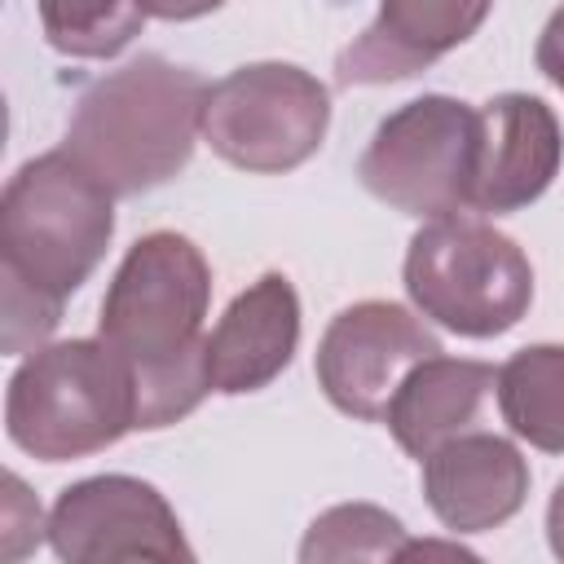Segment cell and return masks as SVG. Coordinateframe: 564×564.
Returning <instances> with one entry per match:
<instances>
[{
    "instance_id": "obj_1",
    "label": "cell",
    "mask_w": 564,
    "mask_h": 564,
    "mask_svg": "<svg viewBox=\"0 0 564 564\" xmlns=\"http://www.w3.org/2000/svg\"><path fill=\"white\" fill-rule=\"evenodd\" d=\"M115 238V194L62 145L26 159L0 198V348L48 344L66 300L93 278Z\"/></svg>"
},
{
    "instance_id": "obj_2",
    "label": "cell",
    "mask_w": 564,
    "mask_h": 564,
    "mask_svg": "<svg viewBox=\"0 0 564 564\" xmlns=\"http://www.w3.org/2000/svg\"><path fill=\"white\" fill-rule=\"evenodd\" d=\"M207 308L212 264L194 247V238L176 229H154L123 251L101 295L97 335L128 361L137 379V432L181 423L212 392L203 335Z\"/></svg>"
},
{
    "instance_id": "obj_3",
    "label": "cell",
    "mask_w": 564,
    "mask_h": 564,
    "mask_svg": "<svg viewBox=\"0 0 564 564\" xmlns=\"http://www.w3.org/2000/svg\"><path fill=\"white\" fill-rule=\"evenodd\" d=\"M212 84L163 53L97 75L70 106L66 150L115 194L137 198L185 172Z\"/></svg>"
},
{
    "instance_id": "obj_4",
    "label": "cell",
    "mask_w": 564,
    "mask_h": 564,
    "mask_svg": "<svg viewBox=\"0 0 564 564\" xmlns=\"http://www.w3.org/2000/svg\"><path fill=\"white\" fill-rule=\"evenodd\" d=\"M137 379L101 335L44 344L9 375L4 432L40 463L101 454L137 432Z\"/></svg>"
},
{
    "instance_id": "obj_5",
    "label": "cell",
    "mask_w": 564,
    "mask_h": 564,
    "mask_svg": "<svg viewBox=\"0 0 564 564\" xmlns=\"http://www.w3.org/2000/svg\"><path fill=\"white\" fill-rule=\"evenodd\" d=\"M401 282L427 322L463 339L507 335L533 304L524 247L476 212L423 220L405 247Z\"/></svg>"
},
{
    "instance_id": "obj_6",
    "label": "cell",
    "mask_w": 564,
    "mask_h": 564,
    "mask_svg": "<svg viewBox=\"0 0 564 564\" xmlns=\"http://www.w3.org/2000/svg\"><path fill=\"white\" fill-rule=\"evenodd\" d=\"M476 154L480 110L445 93H423L379 119L357 159V181L392 212L436 220L471 212Z\"/></svg>"
},
{
    "instance_id": "obj_7",
    "label": "cell",
    "mask_w": 564,
    "mask_h": 564,
    "mask_svg": "<svg viewBox=\"0 0 564 564\" xmlns=\"http://www.w3.org/2000/svg\"><path fill=\"white\" fill-rule=\"evenodd\" d=\"M330 128L326 84L295 62H247L212 84L203 141L251 176H282L308 163Z\"/></svg>"
},
{
    "instance_id": "obj_8",
    "label": "cell",
    "mask_w": 564,
    "mask_h": 564,
    "mask_svg": "<svg viewBox=\"0 0 564 564\" xmlns=\"http://www.w3.org/2000/svg\"><path fill=\"white\" fill-rule=\"evenodd\" d=\"M432 352H445L441 339L427 330V317L392 300H357L330 317L317 339V388L322 397L357 419L383 423L392 392L401 379Z\"/></svg>"
},
{
    "instance_id": "obj_9",
    "label": "cell",
    "mask_w": 564,
    "mask_h": 564,
    "mask_svg": "<svg viewBox=\"0 0 564 564\" xmlns=\"http://www.w3.org/2000/svg\"><path fill=\"white\" fill-rule=\"evenodd\" d=\"M48 546L66 564L194 560L172 502L141 476L106 471L66 485L48 511Z\"/></svg>"
},
{
    "instance_id": "obj_10",
    "label": "cell",
    "mask_w": 564,
    "mask_h": 564,
    "mask_svg": "<svg viewBox=\"0 0 564 564\" xmlns=\"http://www.w3.org/2000/svg\"><path fill=\"white\" fill-rule=\"evenodd\" d=\"M480 110V154L471 212L511 216L538 203L564 163V132L555 110L533 93H498Z\"/></svg>"
},
{
    "instance_id": "obj_11",
    "label": "cell",
    "mask_w": 564,
    "mask_h": 564,
    "mask_svg": "<svg viewBox=\"0 0 564 564\" xmlns=\"http://www.w3.org/2000/svg\"><path fill=\"white\" fill-rule=\"evenodd\" d=\"M419 480L432 516L441 529L458 533H489L507 524L529 498V463L516 441L471 427L436 445L419 458Z\"/></svg>"
},
{
    "instance_id": "obj_12",
    "label": "cell",
    "mask_w": 564,
    "mask_h": 564,
    "mask_svg": "<svg viewBox=\"0 0 564 564\" xmlns=\"http://www.w3.org/2000/svg\"><path fill=\"white\" fill-rule=\"evenodd\" d=\"M494 0H379V13L370 26L339 48L335 57V79L344 88H379L410 79L467 44Z\"/></svg>"
},
{
    "instance_id": "obj_13",
    "label": "cell",
    "mask_w": 564,
    "mask_h": 564,
    "mask_svg": "<svg viewBox=\"0 0 564 564\" xmlns=\"http://www.w3.org/2000/svg\"><path fill=\"white\" fill-rule=\"evenodd\" d=\"M300 348V295L286 273L269 269L238 291L207 335L212 392L247 397L269 388Z\"/></svg>"
},
{
    "instance_id": "obj_14",
    "label": "cell",
    "mask_w": 564,
    "mask_h": 564,
    "mask_svg": "<svg viewBox=\"0 0 564 564\" xmlns=\"http://www.w3.org/2000/svg\"><path fill=\"white\" fill-rule=\"evenodd\" d=\"M498 388V370L476 357H423L388 401V432L410 458H427L458 432H471Z\"/></svg>"
},
{
    "instance_id": "obj_15",
    "label": "cell",
    "mask_w": 564,
    "mask_h": 564,
    "mask_svg": "<svg viewBox=\"0 0 564 564\" xmlns=\"http://www.w3.org/2000/svg\"><path fill=\"white\" fill-rule=\"evenodd\" d=\"M498 414L511 436L564 454V344H524L498 366Z\"/></svg>"
},
{
    "instance_id": "obj_16",
    "label": "cell",
    "mask_w": 564,
    "mask_h": 564,
    "mask_svg": "<svg viewBox=\"0 0 564 564\" xmlns=\"http://www.w3.org/2000/svg\"><path fill=\"white\" fill-rule=\"evenodd\" d=\"M35 9L48 48L75 62L119 57L150 18L141 0H35Z\"/></svg>"
},
{
    "instance_id": "obj_17",
    "label": "cell",
    "mask_w": 564,
    "mask_h": 564,
    "mask_svg": "<svg viewBox=\"0 0 564 564\" xmlns=\"http://www.w3.org/2000/svg\"><path fill=\"white\" fill-rule=\"evenodd\" d=\"M405 551H410L405 524L375 502H339V507L322 511L300 542L304 564H317V560H405Z\"/></svg>"
},
{
    "instance_id": "obj_18",
    "label": "cell",
    "mask_w": 564,
    "mask_h": 564,
    "mask_svg": "<svg viewBox=\"0 0 564 564\" xmlns=\"http://www.w3.org/2000/svg\"><path fill=\"white\" fill-rule=\"evenodd\" d=\"M533 62H538V70L564 93V4L546 18V26H542V35H538V48H533Z\"/></svg>"
},
{
    "instance_id": "obj_19",
    "label": "cell",
    "mask_w": 564,
    "mask_h": 564,
    "mask_svg": "<svg viewBox=\"0 0 564 564\" xmlns=\"http://www.w3.org/2000/svg\"><path fill=\"white\" fill-rule=\"evenodd\" d=\"M225 0H141V9L159 22H194V18H207L216 13Z\"/></svg>"
},
{
    "instance_id": "obj_20",
    "label": "cell",
    "mask_w": 564,
    "mask_h": 564,
    "mask_svg": "<svg viewBox=\"0 0 564 564\" xmlns=\"http://www.w3.org/2000/svg\"><path fill=\"white\" fill-rule=\"evenodd\" d=\"M546 542H551L555 560H564V480L555 485V494L546 502Z\"/></svg>"
}]
</instances>
